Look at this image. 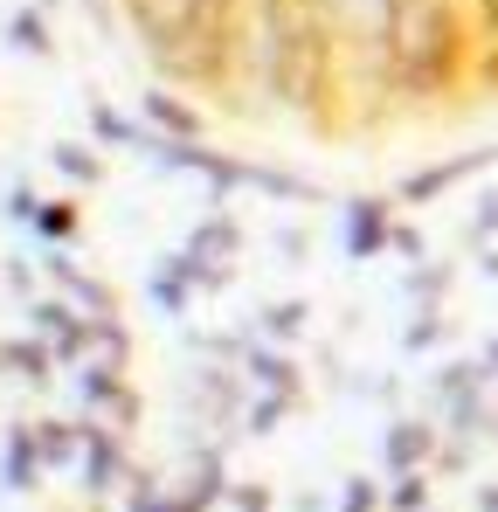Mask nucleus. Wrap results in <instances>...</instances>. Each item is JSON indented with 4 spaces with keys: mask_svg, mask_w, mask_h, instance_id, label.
<instances>
[{
    "mask_svg": "<svg viewBox=\"0 0 498 512\" xmlns=\"http://www.w3.org/2000/svg\"><path fill=\"white\" fill-rule=\"evenodd\" d=\"M256 84L291 118H319L339 84V28L326 0H256Z\"/></svg>",
    "mask_w": 498,
    "mask_h": 512,
    "instance_id": "f257e3e1",
    "label": "nucleus"
},
{
    "mask_svg": "<svg viewBox=\"0 0 498 512\" xmlns=\"http://www.w3.org/2000/svg\"><path fill=\"white\" fill-rule=\"evenodd\" d=\"M132 35L146 56L180 84H222L236 63V21L243 0H125Z\"/></svg>",
    "mask_w": 498,
    "mask_h": 512,
    "instance_id": "f03ea898",
    "label": "nucleus"
},
{
    "mask_svg": "<svg viewBox=\"0 0 498 512\" xmlns=\"http://www.w3.org/2000/svg\"><path fill=\"white\" fill-rule=\"evenodd\" d=\"M381 63H388V84L402 90V97H443V90H457L464 63H471L457 0H388Z\"/></svg>",
    "mask_w": 498,
    "mask_h": 512,
    "instance_id": "7ed1b4c3",
    "label": "nucleus"
},
{
    "mask_svg": "<svg viewBox=\"0 0 498 512\" xmlns=\"http://www.w3.org/2000/svg\"><path fill=\"white\" fill-rule=\"evenodd\" d=\"M77 395H83V409H111L118 429L139 423V395L118 381V367H111V360H83V367H77Z\"/></svg>",
    "mask_w": 498,
    "mask_h": 512,
    "instance_id": "20e7f679",
    "label": "nucleus"
},
{
    "mask_svg": "<svg viewBox=\"0 0 498 512\" xmlns=\"http://www.w3.org/2000/svg\"><path fill=\"white\" fill-rule=\"evenodd\" d=\"M83 492L90 499H104L118 478H125V443H118V429H104V423H83Z\"/></svg>",
    "mask_w": 498,
    "mask_h": 512,
    "instance_id": "39448f33",
    "label": "nucleus"
},
{
    "mask_svg": "<svg viewBox=\"0 0 498 512\" xmlns=\"http://www.w3.org/2000/svg\"><path fill=\"white\" fill-rule=\"evenodd\" d=\"M332 28L339 35H353V42H367L374 56H381V28H388V0H326ZM388 70V63H381Z\"/></svg>",
    "mask_w": 498,
    "mask_h": 512,
    "instance_id": "423d86ee",
    "label": "nucleus"
},
{
    "mask_svg": "<svg viewBox=\"0 0 498 512\" xmlns=\"http://www.w3.org/2000/svg\"><path fill=\"white\" fill-rule=\"evenodd\" d=\"M395 243V229H388V201H353L346 208V256H374Z\"/></svg>",
    "mask_w": 498,
    "mask_h": 512,
    "instance_id": "0eeeda50",
    "label": "nucleus"
},
{
    "mask_svg": "<svg viewBox=\"0 0 498 512\" xmlns=\"http://www.w3.org/2000/svg\"><path fill=\"white\" fill-rule=\"evenodd\" d=\"M139 118H146L153 132H166V139H201V111H187L173 90H146V97H139Z\"/></svg>",
    "mask_w": 498,
    "mask_h": 512,
    "instance_id": "6e6552de",
    "label": "nucleus"
},
{
    "mask_svg": "<svg viewBox=\"0 0 498 512\" xmlns=\"http://www.w3.org/2000/svg\"><path fill=\"white\" fill-rule=\"evenodd\" d=\"M14 222H28L42 243H70L77 236V208L70 201H28V194H14Z\"/></svg>",
    "mask_w": 498,
    "mask_h": 512,
    "instance_id": "1a4fd4ad",
    "label": "nucleus"
},
{
    "mask_svg": "<svg viewBox=\"0 0 498 512\" xmlns=\"http://www.w3.org/2000/svg\"><path fill=\"white\" fill-rule=\"evenodd\" d=\"M381 457H388V471H422V464L436 457V429L429 423H395L388 443H381Z\"/></svg>",
    "mask_w": 498,
    "mask_h": 512,
    "instance_id": "9d476101",
    "label": "nucleus"
},
{
    "mask_svg": "<svg viewBox=\"0 0 498 512\" xmlns=\"http://www.w3.org/2000/svg\"><path fill=\"white\" fill-rule=\"evenodd\" d=\"M485 160H492V153H457V160H443V167H429V173H409V180H402V201H436L443 187H457L464 173H478Z\"/></svg>",
    "mask_w": 498,
    "mask_h": 512,
    "instance_id": "9b49d317",
    "label": "nucleus"
},
{
    "mask_svg": "<svg viewBox=\"0 0 498 512\" xmlns=\"http://www.w3.org/2000/svg\"><path fill=\"white\" fill-rule=\"evenodd\" d=\"M42 485V443H35V429H7V492H35Z\"/></svg>",
    "mask_w": 498,
    "mask_h": 512,
    "instance_id": "f8f14e48",
    "label": "nucleus"
},
{
    "mask_svg": "<svg viewBox=\"0 0 498 512\" xmlns=\"http://www.w3.org/2000/svg\"><path fill=\"white\" fill-rule=\"evenodd\" d=\"M42 270H49V277H56V284H63V291H70V298H77V305H90V312H97V319H104V312H111V291H104V284H97V277H83L77 263H70V256H49V263H42Z\"/></svg>",
    "mask_w": 498,
    "mask_h": 512,
    "instance_id": "ddd939ff",
    "label": "nucleus"
},
{
    "mask_svg": "<svg viewBox=\"0 0 498 512\" xmlns=\"http://www.w3.org/2000/svg\"><path fill=\"white\" fill-rule=\"evenodd\" d=\"M49 360H56V353H49L42 340H7V346H0V374H21L28 388L49 381Z\"/></svg>",
    "mask_w": 498,
    "mask_h": 512,
    "instance_id": "4468645a",
    "label": "nucleus"
},
{
    "mask_svg": "<svg viewBox=\"0 0 498 512\" xmlns=\"http://www.w3.org/2000/svg\"><path fill=\"white\" fill-rule=\"evenodd\" d=\"M249 381L256 388H277V395H298V367L284 353H270V346H249Z\"/></svg>",
    "mask_w": 498,
    "mask_h": 512,
    "instance_id": "2eb2a0df",
    "label": "nucleus"
},
{
    "mask_svg": "<svg viewBox=\"0 0 498 512\" xmlns=\"http://www.w3.org/2000/svg\"><path fill=\"white\" fill-rule=\"evenodd\" d=\"M478 84L498 90V0H478Z\"/></svg>",
    "mask_w": 498,
    "mask_h": 512,
    "instance_id": "dca6fc26",
    "label": "nucleus"
},
{
    "mask_svg": "<svg viewBox=\"0 0 498 512\" xmlns=\"http://www.w3.org/2000/svg\"><path fill=\"white\" fill-rule=\"evenodd\" d=\"M35 443H42V464H70V457H83V429L77 423H42Z\"/></svg>",
    "mask_w": 498,
    "mask_h": 512,
    "instance_id": "f3484780",
    "label": "nucleus"
},
{
    "mask_svg": "<svg viewBox=\"0 0 498 512\" xmlns=\"http://www.w3.org/2000/svg\"><path fill=\"white\" fill-rule=\"evenodd\" d=\"M187 250L201 256V263H222V256L236 250V222H229V215H215V222H201V229H194V243H187Z\"/></svg>",
    "mask_w": 498,
    "mask_h": 512,
    "instance_id": "a211bd4d",
    "label": "nucleus"
},
{
    "mask_svg": "<svg viewBox=\"0 0 498 512\" xmlns=\"http://www.w3.org/2000/svg\"><path fill=\"white\" fill-rule=\"evenodd\" d=\"M7 42H14L21 56H49V21H42L35 7H21V14L7 21Z\"/></svg>",
    "mask_w": 498,
    "mask_h": 512,
    "instance_id": "6ab92c4d",
    "label": "nucleus"
},
{
    "mask_svg": "<svg viewBox=\"0 0 498 512\" xmlns=\"http://www.w3.org/2000/svg\"><path fill=\"white\" fill-rule=\"evenodd\" d=\"M305 319H312V305H305V298H284V305H270L256 326H263L270 340H298V333H305Z\"/></svg>",
    "mask_w": 498,
    "mask_h": 512,
    "instance_id": "aec40b11",
    "label": "nucleus"
},
{
    "mask_svg": "<svg viewBox=\"0 0 498 512\" xmlns=\"http://www.w3.org/2000/svg\"><path fill=\"white\" fill-rule=\"evenodd\" d=\"M28 326H35L42 340H63V333L77 326V312H70V305H56V298H28Z\"/></svg>",
    "mask_w": 498,
    "mask_h": 512,
    "instance_id": "412c9836",
    "label": "nucleus"
},
{
    "mask_svg": "<svg viewBox=\"0 0 498 512\" xmlns=\"http://www.w3.org/2000/svg\"><path fill=\"white\" fill-rule=\"evenodd\" d=\"M388 512H429V471H395Z\"/></svg>",
    "mask_w": 498,
    "mask_h": 512,
    "instance_id": "4be33fe9",
    "label": "nucleus"
},
{
    "mask_svg": "<svg viewBox=\"0 0 498 512\" xmlns=\"http://www.w3.org/2000/svg\"><path fill=\"white\" fill-rule=\"evenodd\" d=\"M381 506H388V492L374 478H346L339 485V512H381Z\"/></svg>",
    "mask_w": 498,
    "mask_h": 512,
    "instance_id": "5701e85b",
    "label": "nucleus"
},
{
    "mask_svg": "<svg viewBox=\"0 0 498 512\" xmlns=\"http://www.w3.org/2000/svg\"><path fill=\"white\" fill-rule=\"evenodd\" d=\"M284 409H291V395L263 388V402H249V436H270V429L284 423Z\"/></svg>",
    "mask_w": 498,
    "mask_h": 512,
    "instance_id": "b1692460",
    "label": "nucleus"
},
{
    "mask_svg": "<svg viewBox=\"0 0 498 512\" xmlns=\"http://www.w3.org/2000/svg\"><path fill=\"white\" fill-rule=\"evenodd\" d=\"M56 167L70 173V180H97V173H104V160H97L90 146H56Z\"/></svg>",
    "mask_w": 498,
    "mask_h": 512,
    "instance_id": "393cba45",
    "label": "nucleus"
},
{
    "mask_svg": "<svg viewBox=\"0 0 498 512\" xmlns=\"http://www.w3.org/2000/svg\"><path fill=\"white\" fill-rule=\"evenodd\" d=\"M97 353H104V360H111V367H125V353H132V340H125V326H118V319H111V312H104V319H97Z\"/></svg>",
    "mask_w": 498,
    "mask_h": 512,
    "instance_id": "a878e982",
    "label": "nucleus"
},
{
    "mask_svg": "<svg viewBox=\"0 0 498 512\" xmlns=\"http://www.w3.org/2000/svg\"><path fill=\"white\" fill-rule=\"evenodd\" d=\"M436 340H443V319H436V312H422L409 333H402V346H409V353H429Z\"/></svg>",
    "mask_w": 498,
    "mask_h": 512,
    "instance_id": "bb28decb",
    "label": "nucleus"
},
{
    "mask_svg": "<svg viewBox=\"0 0 498 512\" xmlns=\"http://www.w3.org/2000/svg\"><path fill=\"white\" fill-rule=\"evenodd\" d=\"M125 512H173V499H160L153 478H139V492H132V506H125Z\"/></svg>",
    "mask_w": 498,
    "mask_h": 512,
    "instance_id": "cd10ccee",
    "label": "nucleus"
},
{
    "mask_svg": "<svg viewBox=\"0 0 498 512\" xmlns=\"http://www.w3.org/2000/svg\"><path fill=\"white\" fill-rule=\"evenodd\" d=\"M229 499H236V512H270V492L263 485H229Z\"/></svg>",
    "mask_w": 498,
    "mask_h": 512,
    "instance_id": "c85d7f7f",
    "label": "nucleus"
},
{
    "mask_svg": "<svg viewBox=\"0 0 498 512\" xmlns=\"http://www.w3.org/2000/svg\"><path fill=\"white\" fill-rule=\"evenodd\" d=\"M471 236H478V243H485V236H498V194L485 201V208H478V222H471Z\"/></svg>",
    "mask_w": 498,
    "mask_h": 512,
    "instance_id": "c756f323",
    "label": "nucleus"
},
{
    "mask_svg": "<svg viewBox=\"0 0 498 512\" xmlns=\"http://www.w3.org/2000/svg\"><path fill=\"white\" fill-rule=\"evenodd\" d=\"M478 512H498V485H478Z\"/></svg>",
    "mask_w": 498,
    "mask_h": 512,
    "instance_id": "7c9ffc66",
    "label": "nucleus"
},
{
    "mask_svg": "<svg viewBox=\"0 0 498 512\" xmlns=\"http://www.w3.org/2000/svg\"><path fill=\"white\" fill-rule=\"evenodd\" d=\"M485 367H492V374H498V340H492V346H485Z\"/></svg>",
    "mask_w": 498,
    "mask_h": 512,
    "instance_id": "2f4dec72",
    "label": "nucleus"
}]
</instances>
